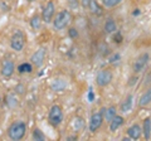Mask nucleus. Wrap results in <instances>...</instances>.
<instances>
[{"label": "nucleus", "instance_id": "f257e3e1", "mask_svg": "<svg viewBox=\"0 0 151 141\" xmlns=\"http://www.w3.org/2000/svg\"><path fill=\"white\" fill-rule=\"evenodd\" d=\"M27 132V125L23 121H15L10 125V127L8 130V136L10 140H22L25 136Z\"/></svg>", "mask_w": 151, "mask_h": 141}, {"label": "nucleus", "instance_id": "f03ea898", "mask_svg": "<svg viewBox=\"0 0 151 141\" xmlns=\"http://www.w3.org/2000/svg\"><path fill=\"white\" fill-rule=\"evenodd\" d=\"M70 20H72V15H70L69 10H62L55 15V19L53 20V27L55 30H62L67 27Z\"/></svg>", "mask_w": 151, "mask_h": 141}, {"label": "nucleus", "instance_id": "7ed1b4c3", "mask_svg": "<svg viewBox=\"0 0 151 141\" xmlns=\"http://www.w3.org/2000/svg\"><path fill=\"white\" fill-rule=\"evenodd\" d=\"M48 121L49 124L52 126H54V127H57V126H59L60 124H62L63 121V112H62V109H60L59 106H52L50 110H49V114H48Z\"/></svg>", "mask_w": 151, "mask_h": 141}, {"label": "nucleus", "instance_id": "20e7f679", "mask_svg": "<svg viewBox=\"0 0 151 141\" xmlns=\"http://www.w3.org/2000/svg\"><path fill=\"white\" fill-rule=\"evenodd\" d=\"M24 44H25V37L22 32H15L14 34L12 35V39H10V47L15 52H20L24 48Z\"/></svg>", "mask_w": 151, "mask_h": 141}, {"label": "nucleus", "instance_id": "39448f33", "mask_svg": "<svg viewBox=\"0 0 151 141\" xmlns=\"http://www.w3.org/2000/svg\"><path fill=\"white\" fill-rule=\"evenodd\" d=\"M113 79V74L110 69H102L97 73L96 76V83L98 84L100 87H106L108 86Z\"/></svg>", "mask_w": 151, "mask_h": 141}, {"label": "nucleus", "instance_id": "423d86ee", "mask_svg": "<svg viewBox=\"0 0 151 141\" xmlns=\"http://www.w3.org/2000/svg\"><path fill=\"white\" fill-rule=\"evenodd\" d=\"M149 59H150V55L149 53H142L140 54L137 59L134 62V64H132V70H134L135 73H140L142 72V70L146 68V65H147L149 63Z\"/></svg>", "mask_w": 151, "mask_h": 141}, {"label": "nucleus", "instance_id": "0eeeda50", "mask_svg": "<svg viewBox=\"0 0 151 141\" xmlns=\"http://www.w3.org/2000/svg\"><path fill=\"white\" fill-rule=\"evenodd\" d=\"M103 120L105 119H103V115H102L101 111L92 114L91 120H89V131H91V132H96V131L102 126Z\"/></svg>", "mask_w": 151, "mask_h": 141}, {"label": "nucleus", "instance_id": "6e6552de", "mask_svg": "<svg viewBox=\"0 0 151 141\" xmlns=\"http://www.w3.org/2000/svg\"><path fill=\"white\" fill-rule=\"evenodd\" d=\"M54 12H55V5L53 1H48L45 4V6L43 8V14H42V19L45 23H50L52 19H53V15H54Z\"/></svg>", "mask_w": 151, "mask_h": 141}, {"label": "nucleus", "instance_id": "1a4fd4ad", "mask_svg": "<svg viewBox=\"0 0 151 141\" xmlns=\"http://www.w3.org/2000/svg\"><path fill=\"white\" fill-rule=\"evenodd\" d=\"M45 48H39L34 54L32 55L30 58V62L35 65V67H40L42 64L44 63V59H45Z\"/></svg>", "mask_w": 151, "mask_h": 141}, {"label": "nucleus", "instance_id": "9d476101", "mask_svg": "<svg viewBox=\"0 0 151 141\" xmlns=\"http://www.w3.org/2000/svg\"><path fill=\"white\" fill-rule=\"evenodd\" d=\"M127 135L132 140H139L142 135V127H140L139 125H132L131 127L127 130Z\"/></svg>", "mask_w": 151, "mask_h": 141}, {"label": "nucleus", "instance_id": "9b49d317", "mask_svg": "<svg viewBox=\"0 0 151 141\" xmlns=\"http://www.w3.org/2000/svg\"><path fill=\"white\" fill-rule=\"evenodd\" d=\"M14 69H15V65H14L12 60H5L1 67V74L4 77H10V76H13Z\"/></svg>", "mask_w": 151, "mask_h": 141}, {"label": "nucleus", "instance_id": "f8f14e48", "mask_svg": "<svg viewBox=\"0 0 151 141\" xmlns=\"http://www.w3.org/2000/svg\"><path fill=\"white\" fill-rule=\"evenodd\" d=\"M124 122H125V120H124V117L122 116H115L112 119V121L110 122V130H111V132H115L116 130H119L122 125H124Z\"/></svg>", "mask_w": 151, "mask_h": 141}, {"label": "nucleus", "instance_id": "ddd939ff", "mask_svg": "<svg viewBox=\"0 0 151 141\" xmlns=\"http://www.w3.org/2000/svg\"><path fill=\"white\" fill-rule=\"evenodd\" d=\"M132 105H134V96L132 95H129L126 98H125V101L121 103V106H120V110L121 112H129L132 110Z\"/></svg>", "mask_w": 151, "mask_h": 141}, {"label": "nucleus", "instance_id": "4468645a", "mask_svg": "<svg viewBox=\"0 0 151 141\" xmlns=\"http://www.w3.org/2000/svg\"><path fill=\"white\" fill-rule=\"evenodd\" d=\"M150 103H151V88L146 90L142 93V96L140 97V101H139L140 107H146V106H149Z\"/></svg>", "mask_w": 151, "mask_h": 141}, {"label": "nucleus", "instance_id": "2eb2a0df", "mask_svg": "<svg viewBox=\"0 0 151 141\" xmlns=\"http://www.w3.org/2000/svg\"><path fill=\"white\" fill-rule=\"evenodd\" d=\"M101 112L103 115V119H105L107 122H111L112 119L115 117L116 114V109L115 107H108V109H101Z\"/></svg>", "mask_w": 151, "mask_h": 141}, {"label": "nucleus", "instance_id": "dca6fc26", "mask_svg": "<svg viewBox=\"0 0 151 141\" xmlns=\"http://www.w3.org/2000/svg\"><path fill=\"white\" fill-rule=\"evenodd\" d=\"M142 134H144L146 140H150L151 139V119H150V117H147V119L144 120Z\"/></svg>", "mask_w": 151, "mask_h": 141}, {"label": "nucleus", "instance_id": "f3484780", "mask_svg": "<svg viewBox=\"0 0 151 141\" xmlns=\"http://www.w3.org/2000/svg\"><path fill=\"white\" fill-rule=\"evenodd\" d=\"M88 9H89V12H91L93 15H101L102 14V8H101L100 4L96 1V0H91V1H89Z\"/></svg>", "mask_w": 151, "mask_h": 141}, {"label": "nucleus", "instance_id": "a211bd4d", "mask_svg": "<svg viewBox=\"0 0 151 141\" xmlns=\"http://www.w3.org/2000/svg\"><path fill=\"white\" fill-rule=\"evenodd\" d=\"M105 32L107 34H111V33H115L117 32V25H116V22L113 19H108L105 23Z\"/></svg>", "mask_w": 151, "mask_h": 141}, {"label": "nucleus", "instance_id": "6ab92c4d", "mask_svg": "<svg viewBox=\"0 0 151 141\" xmlns=\"http://www.w3.org/2000/svg\"><path fill=\"white\" fill-rule=\"evenodd\" d=\"M42 20H43V19H40L39 15H34V17H33L32 19H30V27H32L34 30L40 29V27H42Z\"/></svg>", "mask_w": 151, "mask_h": 141}, {"label": "nucleus", "instance_id": "aec40b11", "mask_svg": "<svg viewBox=\"0 0 151 141\" xmlns=\"http://www.w3.org/2000/svg\"><path fill=\"white\" fill-rule=\"evenodd\" d=\"M33 65L30 63H22L20 65H18V72L19 73H32Z\"/></svg>", "mask_w": 151, "mask_h": 141}, {"label": "nucleus", "instance_id": "412c9836", "mask_svg": "<svg viewBox=\"0 0 151 141\" xmlns=\"http://www.w3.org/2000/svg\"><path fill=\"white\" fill-rule=\"evenodd\" d=\"M64 87H65V82L62 81V79H55V81L52 83L53 91H62V90H64Z\"/></svg>", "mask_w": 151, "mask_h": 141}, {"label": "nucleus", "instance_id": "4be33fe9", "mask_svg": "<svg viewBox=\"0 0 151 141\" xmlns=\"http://www.w3.org/2000/svg\"><path fill=\"white\" fill-rule=\"evenodd\" d=\"M32 135H33V139L37 140V141H44L45 140L44 134L42 132V130H39V129H34V130H33Z\"/></svg>", "mask_w": 151, "mask_h": 141}, {"label": "nucleus", "instance_id": "5701e85b", "mask_svg": "<svg viewBox=\"0 0 151 141\" xmlns=\"http://www.w3.org/2000/svg\"><path fill=\"white\" fill-rule=\"evenodd\" d=\"M83 126H84V122H83V120L81 119V117H76V119L73 120V129L76 131H81L83 129Z\"/></svg>", "mask_w": 151, "mask_h": 141}, {"label": "nucleus", "instance_id": "b1692460", "mask_svg": "<svg viewBox=\"0 0 151 141\" xmlns=\"http://www.w3.org/2000/svg\"><path fill=\"white\" fill-rule=\"evenodd\" d=\"M122 1V0H102L103 5L107 6V8H113V6H117Z\"/></svg>", "mask_w": 151, "mask_h": 141}, {"label": "nucleus", "instance_id": "393cba45", "mask_svg": "<svg viewBox=\"0 0 151 141\" xmlns=\"http://www.w3.org/2000/svg\"><path fill=\"white\" fill-rule=\"evenodd\" d=\"M6 98H8V100H6V103H8V106H9V107H14V106H17V100H15V97H14V96L9 95Z\"/></svg>", "mask_w": 151, "mask_h": 141}, {"label": "nucleus", "instance_id": "a878e982", "mask_svg": "<svg viewBox=\"0 0 151 141\" xmlns=\"http://www.w3.org/2000/svg\"><path fill=\"white\" fill-rule=\"evenodd\" d=\"M68 34H69V37L72 39H76L78 37V32H77L76 28H69V29H68Z\"/></svg>", "mask_w": 151, "mask_h": 141}, {"label": "nucleus", "instance_id": "bb28decb", "mask_svg": "<svg viewBox=\"0 0 151 141\" xmlns=\"http://www.w3.org/2000/svg\"><path fill=\"white\" fill-rule=\"evenodd\" d=\"M113 40H115L116 43H121V42H122V35L120 34V33L116 32V35L113 37Z\"/></svg>", "mask_w": 151, "mask_h": 141}, {"label": "nucleus", "instance_id": "cd10ccee", "mask_svg": "<svg viewBox=\"0 0 151 141\" xmlns=\"http://www.w3.org/2000/svg\"><path fill=\"white\" fill-rule=\"evenodd\" d=\"M120 59V54H115V55H112V58L110 59V62L111 63H115L116 60H119Z\"/></svg>", "mask_w": 151, "mask_h": 141}, {"label": "nucleus", "instance_id": "c85d7f7f", "mask_svg": "<svg viewBox=\"0 0 151 141\" xmlns=\"http://www.w3.org/2000/svg\"><path fill=\"white\" fill-rule=\"evenodd\" d=\"M69 4L72 8H77L78 6V0H69Z\"/></svg>", "mask_w": 151, "mask_h": 141}, {"label": "nucleus", "instance_id": "c756f323", "mask_svg": "<svg viewBox=\"0 0 151 141\" xmlns=\"http://www.w3.org/2000/svg\"><path fill=\"white\" fill-rule=\"evenodd\" d=\"M89 1H91V0H81L82 6H83V8H88V5H89Z\"/></svg>", "mask_w": 151, "mask_h": 141}, {"label": "nucleus", "instance_id": "7c9ffc66", "mask_svg": "<svg viewBox=\"0 0 151 141\" xmlns=\"http://www.w3.org/2000/svg\"><path fill=\"white\" fill-rule=\"evenodd\" d=\"M88 101L89 102L93 101V92H92V90H89V92H88Z\"/></svg>", "mask_w": 151, "mask_h": 141}, {"label": "nucleus", "instance_id": "2f4dec72", "mask_svg": "<svg viewBox=\"0 0 151 141\" xmlns=\"http://www.w3.org/2000/svg\"><path fill=\"white\" fill-rule=\"evenodd\" d=\"M68 141H72V140H77V136H68L67 137Z\"/></svg>", "mask_w": 151, "mask_h": 141}, {"label": "nucleus", "instance_id": "473e14b6", "mask_svg": "<svg viewBox=\"0 0 151 141\" xmlns=\"http://www.w3.org/2000/svg\"><path fill=\"white\" fill-rule=\"evenodd\" d=\"M132 79H137V77H136V78H135V77H132ZM129 84H134V81H130Z\"/></svg>", "mask_w": 151, "mask_h": 141}, {"label": "nucleus", "instance_id": "72a5a7b5", "mask_svg": "<svg viewBox=\"0 0 151 141\" xmlns=\"http://www.w3.org/2000/svg\"><path fill=\"white\" fill-rule=\"evenodd\" d=\"M137 14H140L139 10H135V12H134V15H137Z\"/></svg>", "mask_w": 151, "mask_h": 141}, {"label": "nucleus", "instance_id": "f704fd0d", "mask_svg": "<svg viewBox=\"0 0 151 141\" xmlns=\"http://www.w3.org/2000/svg\"><path fill=\"white\" fill-rule=\"evenodd\" d=\"M28 1H35V0H28Z\"/></svg>", "mask_w": 151, "mask_h": 141}, {"label": "nucleus", "instance_id": "c9c22d12", "mask_svg": "<svg viewBox=\"0 0 151 141\" xmlns=\"http://www.w3.org/2000/svg\"><path fill=\"white\" fill-rule=\"evenodd\" d=\"M0 102H1V98H0Z\"/></svg>", "mask_w": 151, "mask_h": 141}]
</instances>
